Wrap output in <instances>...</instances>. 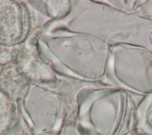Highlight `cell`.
Wrapping results in <instances>:
<instances>
[{
	"label": "cell",
	"instance_id": "1",
	"mask_svg": "<svg viewBox=\"0 0 152 135\" xmlns=\"http://www.w3.org/2000/svg\"><path fill=\"white\" fill-rule=\"evenodd\" d=\"M149 42L150 45L152 46V30L150 32L149 34Z\"/></svg>",
	"mask_w": 152,
	"mask_h": 135
}]
</instances>
